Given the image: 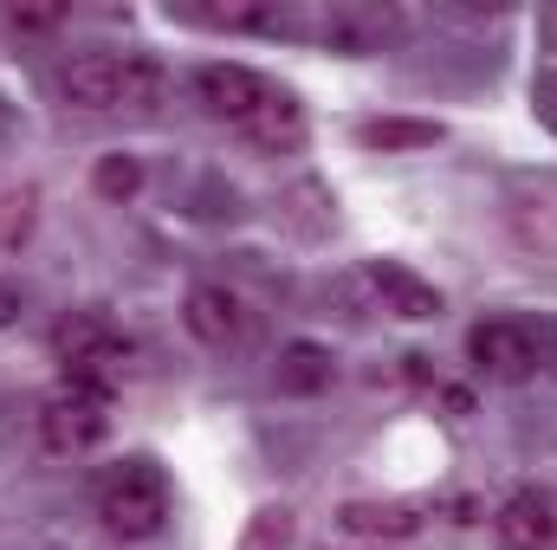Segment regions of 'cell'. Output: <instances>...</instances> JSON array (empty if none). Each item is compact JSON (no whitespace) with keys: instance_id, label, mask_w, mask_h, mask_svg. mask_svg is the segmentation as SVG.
<instances>
[{"instance_id":"6da1fadb","label":"cell","mask_w":557,"mask_h":550,"mask_svg":"<svg viewBox=\"0 0 557 550\" xmlns=\"http://www.w3.org/2000/svg\"><path fill=\"white\" fill-rule=\"evenodd\" d=\"M98 518L117 532V538H156L162 532V518H169V486H162V473L156 466H117L104 486H98Z\"/></svg>"},{"instance_id":"7a4b0ae2","label":"cell","mask_w":557,"mask_h":550,"mask_svg":"<svg viewBox=\"0 0 557 550\" xmlns=\"http://www.w3.org/2000/svg\"><path fill=\"white\" fill-rule=\"evenodd\" d=\"M104 434H111V414H104V389H91V383H65L39 409V440L52 453H91Z\"/></svg>"},{"instance_id":"3957f363","label":"cell","mask_w":557,"mask_h":550,"mask_svg":"<svg viewBox=\"0 0 557 550\" xmlns=\"http://www.w3.org/2000/svg\"><path fill=\"white\" fill-rule=\"evenodd\" d=\"M467 357H473L486 376L519 383V376L545 370V337H539L532 324H506V317H493V324H473V330H467Z\"/></svg>"},{"instance_id":"277c9868","label":"cell","mask_w":557,"mask_h":550,"mask_svg":"<svg viewBox=\"0 0 557 550\" xmlns=\"http://www.w3.org/2000/svg\"><path fill=\"white\" fill-rule=\"evenodd\" d=\"M52 343H59V357L72 363V383H91V389H104V376L124 363V337L104 324V317H65L59 330H52Z\"/></svg>"},{"instance_id":"5b68a950","label":"cell","mask_w":557,"mask_h":550,"mask_svg":"<svg viewBox=\"0 0 557 550\" xmlns=\"http://www.w3.org/2000/svg\"><path fill=\"white\" fill-rule=\"evenodd\" d=\"M195 98H201L214 117H227V124H240V130H247L273 91H267V78H260V72L214 59V65H201V72H195Z\"/></svg>"},{"instance_id":"8992f818","label":"cell","mask_w":557,"mask_h":550,"mask_svg":"<svg viewBox=\"0 0 557 550\" xmlns=\"http://www.w3.org/2000/svg\"><path fill=\"white\" fill-rule=\"evenodd\" d=\"M59 91H65V104H78V111H117V104H124V59H111V52H78V59L59 72Z\"/></svg>"},{"instance_id":"52a82bcc","label":"cell","mask_w":557,"mask_h":550,"mask_svg":"<svg viewBox=\"0 0 557 550\" xmlns=\"http://www.w3.org/2000/svg\"><path fill=\"white\" fill-rule=\"evenodd\" d=\"M188 330H195L201 343L227 350V343L247 337V304H240L227 285H195V291H188Z\"/></svg>"},{"instance_id":"ba28073f","label":"cell","mask_w":557,"mask_h":550,"mask_svg":"<svg viewBox=\"0 0 557 550\" xmlns=\"http://www.w3.org/2000/svg\"><path fill=\"white\" fill-rule=\"evenodd\" d=\"M493 525H499V545L506 550H552L557 545V505L545 492H512Z\"/></svg>"},{"instance_id":"9c48e42d","label":"cell","mask_w":557,"mask_h":550,"mask_svg":"<svg viewBox=\"0 0 557 550\" xmlns=\"http://www.w3.org/2000/svg\"><path fill=\"white\" fill-rule=\"evenodd\" d=\"M389 33H396V13L389 7H331L324 13V39L337 52H383Z\"/></svg>"},{"instance_id":"30bf717a","label":"cell","mask_w":557,"mask_h":550,"mask_svg":"<svg viewBox=\"0 0 557 550\" xmlns=\"http://www.w3.org/2000/svg\"><path fill=\"white\" fill-rule=\"evenodd\" d=\"M370 291H376L383 311H396V317H434V311H441V291L421 285L416 273H403V266H370Z\"/></svg>"},{"instance_id":"8fae6325","label":"cell","mask_w":557,"mask_h":550,"mask_svg":"<svg viewBox=\"0 0 557 550\" xmlns=\"http://www.w3.org/2000/svg\"><path fill=\"white\" fill-rule=\"evenodd\" d=\"M247 137L260 142V149H292V142L305 137V111H298V98L273 91V98L260 104V117L247 124Z\"/></svg>"},{"instance_id":"7c38bea8","label":"cell","mask_w":557,"mask_h":550,"mask_svg":"<svg viewBox=\"0 0 557 550\" xmlns=\"http://www.w3.org/2000/svg\"><path fill=\"white\" fill-rule=\"evenodd\" d=\"M324 383H331V357H324L318 343H285V357H278V389L318 396Z\"/></svg>"},{"instance_id":"4fadbf2b","label":"cell","mask_w":557,"mask_h":550,"mask_svg":"<svg viewBox=\"0 0 557 550\" xmlns=\"http://www.w3.org/2000/svg\"><path fill=\"white\" fill-rule=\"evenodd\" d=\"M344 525H350V532H389V538H409V532H416V512H403V505H350Z\"/></svg>"},{"instance_id":"5bb4252c","label":"cell","mask_w":557,"mask_h":550,"mask_svg":"<svg viewBox=\"0 0 557 550\" xmlns=\"http://www.w3.org/2000/svg\"><path fill=\"white\" fill-rule=\"evenodd\" d=\"M162 91V72L149 59H124V104H156Z\"/></svg>"},{"instance_id":"9a60e30c","label":"cell","mask_w":557,"mask_h":550,"mask_svg":"<svg viewBox=\"0 0 557 550\" xmlns=\"http://www.w3.org/2000/svg\"><path fill=\"white\" fill-rule=\"evenodd\" d=\"M214 20H221V26H247V33H278V26H285L278 7H221Z\"/></svg>"},{"instance_id":"2e32d148","label":"cell","mask_w":557,"mask_h":550,"mask_svg":"<svg viewBox=\"0 0 557 550\" xmlns=\"http://www.w3.org/2000/svg\"><path fill=\"white\" fill-rule=\"evenodd\" d=\"M363 142H383V149H403V142H434V124H370Z\"/></svg>"},{"instance_id":"e0dca14e","label":"cell","mask_w":557,"mask_h":550,"mask_svg":"<svg viewBox=\"0 0 557 550\" xmlns=\"http://www.w3.org/2000/svg\"><path fill=\"white\" fill-rule=\"evenodd\" d=\"M98 188H104V195H131V188H137V162H124V155H111V162L98 168Z\"/></svg>"},{"instance_id":"ac0fdd59","label":"cell","mask_w":557,"mask_h":550,"mask_svg":"<svg viewBox=\"0 0 557 550\" xmlns=\"http://www.w3.org/2000/svg\"><path fill=\"white\" fill-rule=\"evenodd\" d=\"M7 20H13L20 33H46V26H59V13H46V7H13Z\"/></svg>"},{"instance_id":"d6986e66","label":"cell","mask_w":557,"mask_h":550,"mask_svg":"<svg viewBox=\"0 0 557 550\" xmlns=\"http://www.w3.org/2000/svg\"><path fill=\"white\" fill-rule=\"evenodd\" d=\"M7 304H13V298H7V291H0V324H7Z\"/></svg>"}]
</instances>
